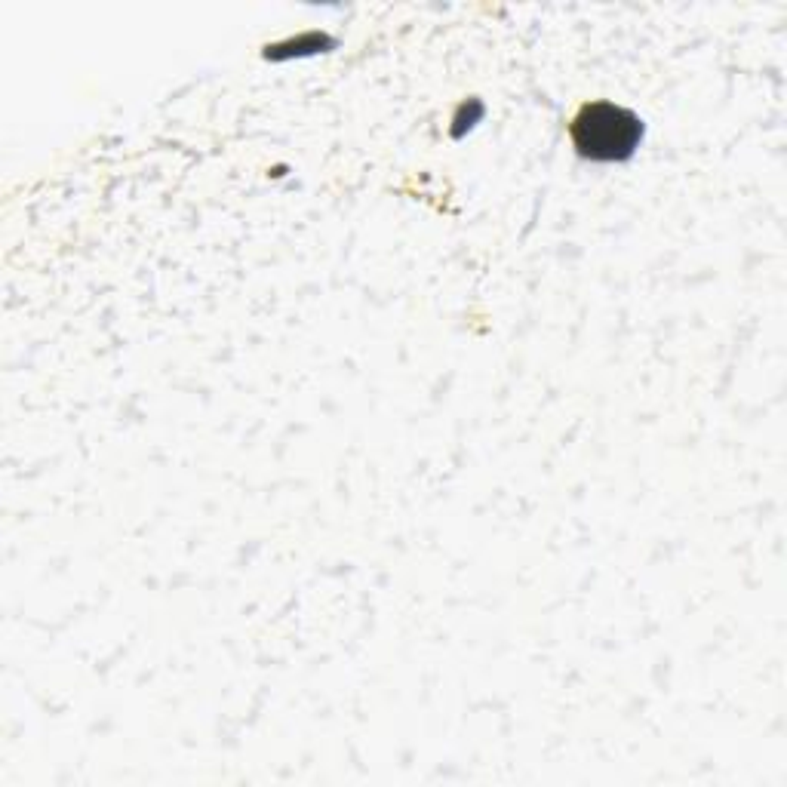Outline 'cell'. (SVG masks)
Returning a JSON list of instances; mask_svg holds the SVG:
<instances>
[{
  "label": "cell",
  "mask_w": 787,
  "mask_h": 787,
  "mask_svg": "<svg viewBox=\"0 0 787 787\" xmlns=\"http://www.w3.org/2000/svg\"><path fill=\"white\" fill-rule=\"evenodd\" d=\"M643 117L615 102H585L569 123V142L588 163H628L643 145Z\"/></svg>",
  "instance_id": "obj_1"
},
{
  "label": "cell",
  "mask_w": 787,
  "mask_h": 787,
  "mask_svg": "<svg viewBox=\"0 0 787 787\" xmlns=\"http://www.w3.org/2000/svg\"><path fill=\"white\" fill-rule=\"evenodd\" d=\"M329 47H336L333 37L326 34H317V31H308V34H299V37H289L283 44H274L268 47V59L274 62H283V59H302V56H317V53H326Z\"/></svg>",
  "instance_id": "obj_2"
},
{
  "label": "cell",
  "mask_w": 787,
  "mask_h": 787,
  "mask_svg": "<svg viewBox=\"0 0 787 787\" xmlns=\"http://www.w3.org/2000/svg\"><path fill=\"white\" fill-rule=\"evenodd\" d=\"M483 114H486L483 102H477V99L462 102L459 111H455V117H452V139H465V133H471L477 127V123L483 120Z\"/></svg>",
  "instance_id": "obj_3"
}]
</instances>
